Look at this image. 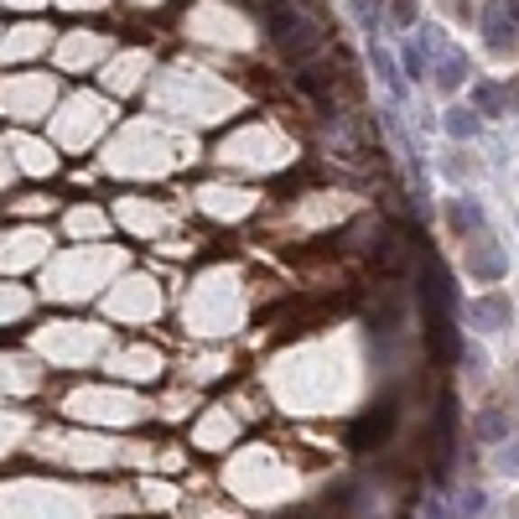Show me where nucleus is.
Returning a JSON list of instances; mask_svg holds the SVG:
<instances>
[{"mask_svg": "<svg viewBox=\"0 0 519 519\" xmlns=\"http://www.w3.org/2000/svg\"><path fill=\"white\" fill-rule=\"evenodd\" d=\"M265 16H270V37L281 42V47H286L291 58H311V52L322 47L317 26H311V21H301L296 11H291V5H270Z\"/></svg>", "mask_w": 519, "mask_h": 519, "instance_id": "f257e3e1", "label": "nucleus"}, {"mask_svg": "<svg viewBox=\"0 0 519 519\" xmlns=\"http://www.w3.org/2000/svg\"><path fill=\"white\" fill-rule=\"evenodd\" d=\"M504 265H509V260H504V249H494L488 239H477V245L468 249V275H477V281H498Z\"/></svg>", "mask_w": 519, "mask_h": 519, "instance_id": "f03ea898", "label": "nucleus"}, {"mask_svg": "<svg viewBox=\"0 0 519 519\" xmlns=\"http://www.w3.org/2000/svg\"><path fill=\"white\" fill-rule=\"evenodd\" d=\"M390 426H394V405H374V411H369V415H364V421H358V426L348 431V441L358 447V452H364V447H369L374 436H385Z\"/></svg>", "mask_w": 519, "mask_h": 519, "instance_id": "7ed1b4c3", "label": "nucleus"}, {"mask_svg": "<svg viewBox=\"0 0 519 519\" xmlns=\"http://www.w3.org/2000/svg\"><path fill=\"white\" fill-rule=\"evenodd\" d=\"M468 322L483 332L504 328V322H509V296H483V301H473V307H468Z\"/></svg>", "mask_w": 519, "mask_h": 519, "instance_id": "20e7f679", "label": "nucleus"}, {"mask_svg": "<svg viewBox=\"0 0 519 519\" xmlns=\"http://www.w3.org/2000/svg\"><path fill=\"white\" fill-rule=\"evenodd\" d=\"M483 32H488V47H509L514 42V11H504V0H494L483 11Z\"/></svg>", "mask_w": 519, "mask_h": 519, "instance_id": "39448f33", "label": "nucleus"}, {"mask_svg": "<svg viewBox=\"0 0 519 519\" xmlns=\"http://www.w3.org/2000/svg\"><path fill=\"white\" fill-rule=\"evenodd\" d=\"M473 104H477V115H504L509 94H504L498 83H477V88H473Z\"/></svg>", "mask_w": 519, "mask_h": 519, "instance_id": "423d86ee", "label": "nucleus"}, {"mask_svg": "<svg viewBox=\"0 0 519 519\" xmlns=\"http://www.w3.org/2000/svg\"><path fill=\"white\" fill-rule=\"evenodd\" d=\"M447 135H452V141L477 135V109H447Z\"/></svg>", "mask_w": 519, "mask_h": 519, "instance_id": "0eeeda50", "label": "nucleus"}, {"mask_svg": "<svg viewBox=\"0 0 519 519\" xmlns=\"http://www.w3.org/2000/svg\"><path fill=\"white\" fill-rule=\"evenodd\" d=\"M452 224L462 228V234H477V228H483V208L462 198V203H452Z\"/></svg>", "mask_w": 519, "mask_h": 519, "instance_id": "6e6552de", "label": "nucleus"}, {"mask_svg": "<svg viewBox=\"0 0 519 519\" xmlns=\"http://www.w3.org/2000/svg\"><path fill=\"white\" fill-rule=\"evenodd\" d=\"M462 79H468V62H462V58L452 52V58L441 62V73H436V88H457Z\"/></svg>", "mask_w": 519, "mask_h": 519, "instance_id": "1a4fd4ad", "label": "nucleus"}, {"mask_svg": "<svg viewBox=\"0 0 519 519\" xmlns=\"http://www.w3.org/2000/svg\"><path fill=\"white\" fill-rule=\"evenodd\" d=\"M477 431H483V436H504V415H498V411H488L483 421H477Z\"/></svg>", "mask_w": 519, "mask_h": 519, "instance_id": "9d476101", "label": "nucleus"}, {"mask_svg": "<svg viewBox=\"0 0 519 519\" xmlns=\"http://www.w3.org/2000/svg\"><path fill=\"white\" fill-rule=\"evenodd\" d=\"M421 68H426V58H421V47H411V52H405V73H411V79H426Z\"/></svg>", "mask_w": 519, "mask_h": 519, "instance_id": "9b49d317", "label": "nucleus"}, {"mask_svg": "<svg viewBox=\"0 0 519 519\" xmlns=\"http://www.w3.org/2000/svg\"><path fill=\"white\" fill-rule=\"evenodd\" d=\"M358 16L374 26V21H379V0H358Z\"/></svg>", "mask_w": 519, "mask_h": 519, "instance_id": "f8f14e48", "label": "nucleus"}, {"mask_svg": "<svg viewBox=\"0 0 519 519\" xmlns=\"http://www.w3.org/2000/svg\"><path fill=\"white\" fill-rule=\"evenodd\" d=\"M504 94H509V99H514V104H519V79H514V88H504Z\"/></svg>", "mask_w": 519, "mask_h": 519, "instance_id": "ddd939ff", "label": "nucleus"}, {"mask_svg": "<svg viewBox=\"0 0 519 519\" xmlns=\"http://www.w3.org/2000/svg\"><path fill=\"white\" fill-rule=\"evenodd\" d=\"M514 21H519V5H514Z\"/></svg>", "mask_w": 519, "mask_h": 519, "instance_id": "4468645a", "label": "nucleus"}]
</instances>
